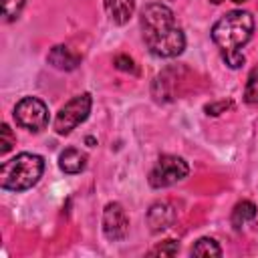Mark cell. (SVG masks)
Wrapping results in <instances>:
<instances>
[{
    "label": "cell",
    "mask_w": 258,
    "mask_h": 258,
    "mask_svg": "<svg viewBox=\"0 0 258 258\" xmlns=\"http://www.w3.org/2000/svg\"><path fill=\"white\" fill-rule=\"evenodd\" d=\"M26 0H2V14L6 20H14L18 18V14L22 12Z\"/></svg>",
    "instance_id": "cell-15"
},
{
    "label": "cell",
    "mask_w": 258,
    "mask_h": 258,
    "mask_svg": "<svg viewBox=\"0 0 258 258\" xmlns=\"http://www.w3.org/2000/svg\"><path fill=\"white\" fill-rule=\"evenodd\" d=\"M177 250H179V244H177L175 240H165V242H161L157 248H153L151 254H153V256H175Z\"/></svg>",
    "instance_id": "cell-18"
},
{
    "label": "cell",
    "mask_w": 258,
    "mask_h": 258,
    "mask_svg": "<svg viewBox=\"0 0 258 258\" xmlns=\"http://www.w3.org/2000/svg\"><path fill=\"white\" fill-rule=\"evenodd\" d=\"M14 143H16V137L12 135V129L4 123L2 129H0V145H2V147H0V153H8Z\"/></svg>",
    "instance_id": "cell-17"
},
{
    "label": "cell",
    "mask_w": 258,
    "mask_h": 258,
    "mask_svg": "<svg viewBox=\"0 0 258 258\" xmlns=\"http://www.w3.org/2000/svg\"><path fill=\"white\" fill-rule=\"evenodd\" d=\"M254 218H256V206L252 202H246L244 200V202L236 204L234 210H232V224H234L236 230H240L246 222H250Z\"/></svg>",
    "instance_id": "cell-12"
},
{
    "label": "cell",
    "mask_w": 258,
    "mask_h": 258,
    "mask_svg": "<svg viewBox=\"0 0 258 258\" xmlns=\"http://www.w3.org/2000/svg\"><path fill=\"white\" fill-rule=\"evenodd\" d=\"M191 254L194 256H222V248L218 246L214 238H200L191 246Z\"/></svg>",
    "instance_id": "cell-13"
},
{
    "label": "cell",
    "mask_w": 258,
    "mask_h": 258,
    "mask_svg": "<svg viewBox=\"0 0 258 258\" xmlns=\"http://www.w3.org/2000/svg\"><path fill=\"white\" fill-rule=\"evenodd\" d=\"M244 101L254 105L258 103V69H254L246 81V89H244Z\"/></svg>",
    "instance_id": "cell-14"
},
{
    "label": "cell",
    "mask_w": 258,
    "mask_h": 258,
    "mask_svg": "<svg viewBox=\"0 0 258 258\" xmlns=\"http://www.w3.org/2000/svg\"><path fill=\"white\" fill-rule=\"evenodd\" d=\"M44 159L36 153H18L0 167V187L8 191H24L42 177Z\"/></svg>",
    "instance_id": "cell-2"
},
{
    "label": "cell",
    "mask_w": 258,
    "mask_h": 258,
    "mask_svg": "<svg viewBox=\"0 0 258 258\" xmlns=\"http://www.w3.org/2000/svg\"><path fill=\"white\" fill-rule=\"evenodd\" d=\"M87 165V155L77 149V147H67L60 155H58V167L64 171V173H81Z\"/></svg>",
    "instance_id": "cell-10"
},
{
    "label": "cell",
    "mask_w": 258,
    "mask_h": 258,
    "mask_svg": "<svg viewBox=\"0 0 258 258\" xmlns=\"http://www.w3.org/2000/svg\"><path fill=\"white\" fill-rule=\"evenodd\" d=\"M232 2H236V4H242V2H246V0H232Z\"/></svg>",
    "instance_id": "cell-21"
},
{
    "label": "cell",
    "mask_w": 258,
    "mask_h": 258,
    "mask_svg": "<svg viewBox=\"0 0 258 258\" xmlns=\"http://www.w3.org/2000/svg\"><path fill=\"white\" fill-rule=\"evenodd\" d=\"M115 67L121 69V71H131V73H135V64H133V60H131L129 56H125V54H119V56L115 58Z\"/></svg>",
    "instance_id": "cell-19"
},
{
    "label": "cell",
    "mask_w": 258,
    "mask_h": 258,
    "mask_svg": "<svg viewBox=\"0 0 258 258\" xmlns=\"http://www.w3.org/2000/svg\"><path fill=\"white\" fill-rule=\"evenodd\" d=\"M189 167L183 157L177 155H161L153 169L149 171V185L151 187H167L181 181L187 175Z\"/></svg>",
    "instance_id": "cell-5"
},
{
    "label": "cell",
    "mask_w": 258,
    "mask_h": 258,
    "mask_svg": "<svg viewBox=\"0 0 258 258\" xmlns=\"http://www.w3.org/2000/svg\"><path fill=\"white\" fill-rule=\"evenodd\" d=\"M105 8L115 24H125L135 12V0H105Z\"/></svg>",
    "instance_id": "cell-11"
},
{
    "label": "cell",
    "mask_w": 258,
    "mask_h": 258,
    "mask_svg": "<svg viewBox=\"0 0 258 258\" xmlns=\"http://www.w3.org/2000/svg\"><path fill=\"white\" fill-rule=\"evenodd\" d=\"M226 107H230V103L222 101V103H216V105H208L206 111H208V115H218V113H220L222 109H226Z\"/></svg>",
    "instance_id": "cell-20"
},
{
    "label": "cell",
    "mask_w": 258,
    "mask_h": 258,
    "mask_svg": "<svg viewBox=\"0 0 258 258\" xmlns=\"http://www.w3.org/2000/svg\"><path fill=\"white\" fill-rule=\"evenodd\" d=\"M254 32V16L246 10H232L226 12L214 26H212V40L222 50L242 48Z\"/></svg>",
    "instance_id": "cell-3"
},
{
    "label": "cell",
    "mask_w": 258,
    "mask_h": 258,
    "mask_svg": "<svg viewBox=\"0 0 258 258\" xmlns=\"http://www.w3.org/2000/svg\"><path fill=\"white\" fill-rule=\"evenodd\" d=\"M173 220H175V210L165 202L153 204L147 212V224L153 232H161V230L169 228L173 224Z\"/></svg>",
    "instance_id": "cell-8"
},
{
    "label": "cell",
    "mask_w": 258,
    "mask_h": 258,
    "mask_svg": "<svg viewBox=\"0 0 258 258\" xmlns=\"http://www.w3.org/2000/svg\"><path fill=\"white\" fill-rule=\"evenodd\" d=\"M91 105H93V97L89 93H81L77 97H73L64 107H60V111L54 117V131L58 135H67L71 133L75 127H79L91 113Z\"/></svg>",
    "instance_id": "cell-4"
},
{
    "label": "cell",
    "mask_w": 258,
    "mask_h": 258,
    "mask_svg": "<svg viewBox=\"0 0 258 258\" xmlns=\"http://www.w3.org/2000/svg\"><path fill=\"white\" fill-rule=\"evenodd\" d=\"M46 60H48L54 69H58V71H75V69L79 67V62H81V56L75 54L69 46L58 44V46H54V48L48 52Z\"/></svg>",
    "instance_id": "cell-9"
},
{
    "label": "cell",
    "mask_w": 258,
    "mask_h": 258,
    "mask_svg": "<svg viewBox=\"0 0 258 258\" xmlns=\"http://www.w3.org/2000/svg\"><path fill=\"white\" fill-rule=\"evenodd\" d=\"M222 58L230 69H240L244 64V52L240 48H232V50H222Z\"/></svg>",
    "instance_id": "cell-16"
},
{
    "label": "cell",
    "mask_w": 258,
    "mask_h": 258,
    "mask_svg": "<svg viewBox=\"0 0 258 258\" xmlns=\"http://www.w3.org/2000/svg\"><path fill=\"white\" fill-rule=\"evenodd\" d=\"M141 32L149 52L159 58H173L185 48L183 30L165 4L153 2L141 10Z\"/></svg>",
    "instance_id": "cell-1"
},
{
    "label": "cell",
    "mask_w": 258,
    "mask_h": 258,
    "mask_svg": "<svg viewBox=\"0 0 258 258\" xmlns=\"http://www.w3.org/2000/svg\"><path fill=\"white\" fill-rule=\"evenodd\" d=\"M14 121L32 133H38L48 125V107L38 97H24L14 107Z\"/></svg>",
    "instance_id": "cell-6"
},
{
    "label": "cell",
    "mask_w": 258,
    "mask_h": 258,
    "mask_svg": "<svg viewBox=\"0 0 258 258\" xmlns=\"http://www.w3.org/2000/svg\"><path fill=\"white\" fill-rule=\"evenodd\" d=\"M103 234L111 242H119L129 234V218L121 204L111 202L103 210Z\"/></svg>",
    "instance_id": "cell-7"
}]
</instances>
